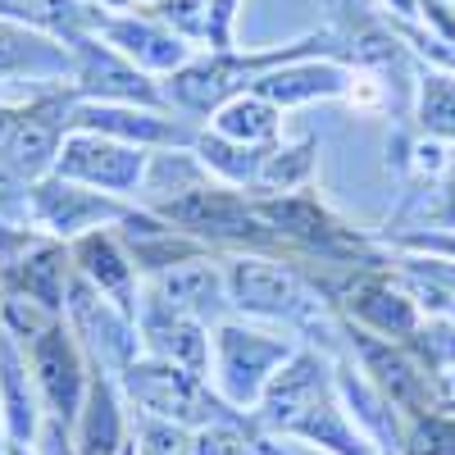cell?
I'll use <instances>...</instances> for the list:
<instances>
[{"label":"cell","mask_w":455,"mask_h":455,"mask_svg":"<svg viewBox=\"0 0 455 455\" xmlns=\"http://www.w3.org/2000/svg\"><path fill=\"white\" fill-rule=\"evenodd\" d=\"M251 419L259 433L300 437L328 455H378V446L360 433V424L347 419L337 373H328V364L315 351H296L269 378V387L255 401Z\"/></svg>","instance_id":"1"},{"label":"cell","mask_w":455,"mask_h":455,"mask_svg":"<svg viewBox=\"0 0 455 455\" xmlns=\"http://www.w3.org/2000/svg\"><path fill=\"white\" fill-rule=\"evenodd\" d=\"M28 351H32V373H36V387H42L46 414H55V419L73 428L87 401V383H92V360L83 351V341L60 319L42 337H32Z\"/></svg>","instance_id":"11"},{"label":"cell","mask_w":455,"mask_h":455,"mask_svg":"<svg viewBox=\"0 0 455 455\" xmlns=\"http://www.w3.org/2000/svg\"><path fill=\"white\" fill-rule=\"evenodd\" d=\"M100 132L119 137L128 146L146 150H192L196 132L187 119H178V109H150V105H100V100H73L68 109V132Z\"/></svg>","instance_id":"10"},{"label":"cell","mask_w":455,"mask_h":455,"mask_svg":"<svg viewBox=\"0 0 455 455\" xmlns=\"http://www.w3.org/2000/svg\"><path fill=\"white\" fill-rule=\"evenodd\" d=\"M182 455H274L259 428H192Z\"/></svg>","instance_id":"26"},{"label":"cell","mask_w":455,"mask_h":455,"mask_svg":"<svg viewBox=\"0 0 455 455\" xmlns=\"http://www.w3.org/2000/svg\"><path fill=\"white\" fill-rule=\"evenodd\" d=\"M341 46L347 42H337L332 32H310V36H300V42H287V46H274V51H242V46L210 51V55H196L187 68H178L173 78H160L164 83V100H169V109L187 114V119H210L223 100L251 92L264 73H274V68H283L291 60L337 55V60L351 64V55Z\"/></svg>","instance_id":"2"},{"label":"cell","mask_w":455,"mask_h":455,"mask_svg":"<svg viewBox=\"0 0 455 455\" xmlns=\"http://www.w3.org/2000/svg\"><path fill=\"white\" fill-rule=\"evenodd\" d=\"M192 150H196V160L210 169L214 182H223V187H255V178H259V160H264V150H269V146L255 150V146L228 141V137L201 128L196 141H192Z\"/></svg>","instance_id":"24"},{"label":"cell","mask_w":455,"mask_h":455,"mask_svg":"<svg viewBox=\"0 0 455 455\" xmlns=\"http://www.w3.org/2000/svg\"><path fill=\"white\" fill-rule=\"evenodd\" d=\"M0 424H5V442L19 446H36V433L46 424L36 373L10 328H0Z\"/></svg>","instance_id":"18"},{"label":"cell","mask_w":455,"mask_h":455,"mask_svg":"<svg viewBox=\"0 0 455 455\" xmlns=\"http://www.w3.org/2000/svg\"><path fill=\"white\" fill-rule=\"evenodd\" d=\"M146 287L156 291V296H164L173 310L192 315V319H205L210 310L228 306L223 269H219L210 255H192V259L173 264V269H164V274H150Z\"/></svg>","instance_id":"20"},{"label":"cell","mask_w":455,"mask_h":455,"mask_svg":"<svg viewBox=\"0 0 455 455\" xmlns=\"http://www.w3.org/2000/svg\"><path fill=\"white\" fill-rule=\"evenodd\" d=\"M68 73H73V51L64 36L0 14V83L68 87Z\"/></svg>","instance_id":"13"},{"label":"cell","mask_w":455,"mask_h":455,"mask_svg":"<svg viewBox=\"0 0 455 455\" xmlns=\"http://www.w3.org/2000/svg\"><path fill=\"white\" fill-rule=\"evenodd\" d=\"M5 455H36V446H19V442H5Z\"/></svg>","instance_id":"36"},{"label":"cell","mask_w":455,"mask_h":455,"mask_svg":"<svg viewBox=\"0 0 455 455\" xmlns=\"http://www.w3.org/2000/svg\"><path fill=\"white\" fill-rule=\"evenodd\" d=\"M210 132L228 137V141H242V146H278V132H283V109L274 100H264L259 92H242L233 100H223L214 114H210Z\"/></svg>","instance_id":"22"},{"label":"cell","mask_w":455,"mask_h":455,"mask_svg":"<svg viewBox=\"0 0 455 455\" xmlns=\"http://www.w3.org/2000/svg\"><path fill=\"white\" fill-rule=\"evenodd\" d=\"M319 164V141L315 137H300L291 146H269L259 160V178H255V196H291V192H306L310 178Z\"/></svg>","instance_id":"23"},{"label":"cell","mask_w":455,"mask_h":455,"mask_svg":"<svg viewBox=\"0 0 455 455\" xmlns=\"http://www.w3.org/2000/svg\"><path fill=\"white\" fill-rule=\"evenodd\" d=\"M73 446L78 455H124V405H119V378L92 369L87 383V401L78 410V424H73Z\"/></svg>","instance_id":"19"},{"label":"cell","mask_w":455,"mask_h":455,"mask_svg":"<svg viewBox=\"0 0 455 455\" xmlns=\"http://www.w3.org/2000/svg\"><path fill=\"white\" fill-rule=\"evenodd\" d=\"M0 455H5V424H0Z\"/></svg>","instance_id":"38"},{"label":"cell","mask_w":455,"mask_h":455,"mask_svg":"<svg viewBox=\"0 0 455 455\" xmlns=\"http://www.w3.org/2000/svg\"><path fill=\"white\" fill-rule=\"evenodd\" d=\"M150 156H156V150H146V146H128L119 137H100V132H78V128H73L64 137V146H60L51 173L137 205L141 187H146Z\"/></svg>","instance_id":"8"},{"label":"cell","mask_w":455,"mask_h":455,"mask_svg":"<svg viewBox=\"0 0 455 455\" xmlns=\"http://www.w3.org/2000/svg\"><path fill=\"white\" fill-rule=\"evenodd\" d=\"M105 42L128 55L137 68H146L150 78H173L178 68H187L201 51L196 42H187L182 32H173L169 23H160L156 14L146 10H132V14H100V28H96Z\"/></svg>","instance_id":"12"},{"label":"cell","mask_w":455,"mask_h":455,"mask_svg":"<svg viewBox=\"0 0 455 455\" xmlns=\"http://www.w3.org/2000/svg\"><path fill=\"white\" fill-rule=\"evenodd\" d=\"M119 387L128 392V401L141 410V414H156V419H169L178 428H255L251 414L233 410L214 387L210 378L182 369V364H169V360H132L124 373H119Z\"/></svg>","instance_id":"3"},{"label":"cell","mask_w":455,"mask_h":455,"mask_svg":"<svg viewBox=\"0 0 455 455\" xmlns=\"http://www.w3.org/2000/svg\"><path fill=\"white\" fill-rule=\"evenodd\" d=\"M137 337L146 355L182 364L201 378H210V332L201 328V319L173 310L164 296H156L150 287H141V306H137Z\"/></svg>","instance_id":"15"},{"label":"cell","mask_w":455,"mask_h":455,"mask_svg":"<svg viewBox=\"0 0 455 455\" xmlns=\"http://www.w3.org/2000/svg\"><path fill=\"white\" fill-rule=\"evenodd\" d=\"M36 455H78V446H73V437H68V424H64V419L46 414L42 433H36Z\"/></svg>","instance_id":"32"},{"label":"cell","mask_w":455,"mask_h":455,"mask_svg":"<svg viewBox=\"0 0 455 455\" xmlns=\"http://www.w3.org/2000/svg\"><path fill=\"white\" fill-rule=\"evenodd\" d=\"M401 246L405 251H414V255H442V259H455V228H442V233H405L401 237Z\"/></svg>","instance_id":"31"},{"label":"cell","mask_w":455,"mask_h":455,"mask_svg":"<svg viewBox=\"0 0 455 455\" xmlns=\"http://www.w3.org/2000/svg\"><path fill=\"white\" fill-rule=\"evenodd\" d=\"M124 455H137V446H124Z\"/></svg>","instance_id":"39"},{"label":"cell","mask_w":455,"mask_h":455,"mask_svg":"<svg viewBox=\"0 0 455 455\" xmlns=\"http://www.w3.org/2000/svg\"><path fill=\"white\" fill-rule=\"evenodd\" d=\"M351 83H355V64L337 60V55H310V60H291L274 73H264L251 92L274 100L278 109H296V105L351 96Z\"/></svg>","instance_id":"17"},{"label":"cell","mask_w":455,"mask_h":455,"mask_svg":"<svg viewBox=\"0 0 455 455\" xmlns=\"http://www.w3.org/2000/svg\"><path fill=\"white\" fill-rule=\"evenodd\" d=\"M68 259L100 296H109L132 323H137V306H141V283H137V264L128 255V246L119 242L114 228H96V233L68 242Z\"/></svg>","instance_id":"16"},{"label":"cell","mask_w":455,"mask_h":455,"mask_svg":"<svg viewBox=\"0 0 455 455\" xmlns=\"http://www.w3.org/2000/svg\"><path fill=\"white\" fill-rule=\"evenodd\" d=\"M23 205H28L32 228H42V233H51L60 242H78V237L96 233V228H119L124 219L137 214L132 201L105 196V192H96V187L68 182L60 173L36 178L23 192Z\"/></svg>","instance_id":"7"},{"label":"cell","mask_w":455,"mask_h":455,"mask_svg":"<svg viewBox=\"0 0 455 455\" xmlns=\"http://www.w3.org/2000/svg\"><path fill=\"white\" fill-rule=\"evenodd\" d=\"M405 455H455V414H424L401 442Z\"/></svg>","instance_id":"27"},{"label":"cell","mask_w":455,"mask_h":455,"mask_svg":"<svg viewBox=\"0 0 455 455\" xmlns=\"http://www.w3.org/2000/svg\"><path fill=\"white\" fill-rule=\"evenodd\" d=\"M414 124L433 141H455V73L433 68L414 87Z\"/></svg>","instance_id":"25"},{"label":"cell","mask_w":455,"mask_h":455,"mask_svg":"<svg viewBox=\"0 0 455 455\" xmlns=\"http://www.w3.org/2000/svg\"><path fill=\"white\" fill-rule=\"evenodd\" d=\"M182 442H187V428L169 424V419H156V414H137V455H182Z\"/></svg>","instance_id":"29"},{"label":"cell","mask_w":455,"mask_h":455,"mask_svg":"<svg viewBox=\"0 0 455 455\" xmlns=\"http://www.w3.org/2000/svg\"><path fill=\"white\" fill-rule=\"evenodd\" d=\"M255 210L278 237H291V242L310 246V251H319L328 259H355L364 251V242L355 237V228L332 219L315 196H300V192H291V196H259Z\"/></svg>","instance_id":"14"},{"label":"cell","mask_w":455,"mask_h":455,"mask_svg":"<svg viewBox=\"0 0 455 455\" xmlns=\"http://www.w3.org/2000/svg\"><path fill=\"white\" fill-rule=\"evenodd\" d=\"M433 296H437V291H433ZM442 306H446V310H451V319H455V300H451V296H442Z\"/></svg>","instance_id":"37"},{"label":"cell","mask_w":455,"mask_h":455,"mask_svg":"<svg viewBox=\"0 0 455 455\" xmlns=\"http://www.w3.org/2000/svg\"><path fill=\"white\" fill-rule=\"evenodd\" d=\"M223 287H228V306H237L242 315L283 319V323H315L319 319V296L278 259L228 255L223 259Z\"/></svg>","instance_id":"6"},{"label":"cell","mask_w":455,"mask_h":455,"mask_svg":"<svg viewBox=\"0 0 455 455\" xmlns=\"http://www.w3.org/2000/svg\"><path fill=\"white\" fill-rule=\"evenodd\" d=\"M387 14H396V19H414V0H378Z\"/></svg>","instance_id":"35"},{"label":"cell","mask_w":455,"mask_h":455,"mask_svg":"<svg viewBox=\"0 0 455 455\" xmlns=\"http://www.w3.org/2000/svg\"><path fill=\"white\" fill-rule=\"evenodd\" d=\"M150 214H160L164 223H173L178 233L205 242H223V246H251V251H269L278 242V233L259 219L255 201H246L237 187L223 182H201L196 192H182L164 205H156Z\"/></svg>","instance_id":"4"},{"label":"cell","mask_w":455,"mask_h":455,"mask_svg":"<svg viewBox=\"0 0 455 455\" xmlns=\"http://www.w3.org/2000/svg\"><path fill=\"white\" fill-rule=\"evenodd\" d=\"M73 51V73H68V92L78 100H100V105H150V109H169L164 83L150 78L146 68H137L128 55H119L100 32H87L78 42H68Z\"/></svg>","instance_id":"9"},{"label":"cell","mask_w":455,"mask_h":455,"mask_svg":"<svg viewBox=\"0 0 455 455\" xmlns=\"http://www.w3.org/2000/svg\"><path fill=\"white\" fill-rule=\"evenodd\" d=\"M141 10H146V14H156L160 23H169L173 32H182V36H187V42H196V46H201L210 0H146Z\"/></svg>","instance_id":"28"},{"label":"cell","mask_w":455,"mask_h":455,"mask_svg":"<svg viewBox=\"0 0 455 455\" xmlns=\"http://www.w3.org/2000/svg\"><path fill=\"white\" fill-rule=\"evenodd\" d=\"M96 5L105 14H132V10H141V0H96Z\"/></svg>","instance_id":"34"},{"label":"cell","mask_w":455,"mask_h":455,"mask_svg":"<svg viewBox=\"0 0 455 455\" xmlns=\"http://www.w3.org/2000/svg\"><path fill=\"white\" fill-rule=\"evenodd\" d=\"M414 19L442 46H455V0H414Z\"/></svg>","instance_id":"30"},{"label":"cell","mask_w":455,"mask_h":455,"mask_svg":"<svg viewBox=\"0 0 455 455\" xmlns=\"http://www.w3.org/2000/svg\"><path fill=\"white\" fill-rule=\"evenodd\" d=\"M433 223H437V228H455V164H451V178H446V187H442V205H437Z\"/></svg>","instance_id":"33"},{"label":"cell","mask_w":455,"mask_h":455,"mask_svg":"<svg viewBox=\"0 0 455 455\" xmlns=\"http://www.w3.org/2000/svg\"><path fill=\"white\" fill-rule=\"evenodd\" d=\"M341 306H347L351 319H360L369 332H383V337H414L419 332V306H414V296L396 291L387 278L351 283Z\"/></svg>","instance_id":"21"},{"label":"cell","mask_w":455,"mask_h":455,"mask_svg":"<svg viewBox=\"0 0 455 455\" xmlns=\"http://www.w3.org/2000/svg\"><path fill=\"white\" fill-rule=\"evenodd\" d=\"M210 347H214V369H210L214 392L242 414L255 410V401L269 387V378L296 355L287 337L251 328V323H219Z\"/></svg>","instance_id":"5"}]
</instances>
